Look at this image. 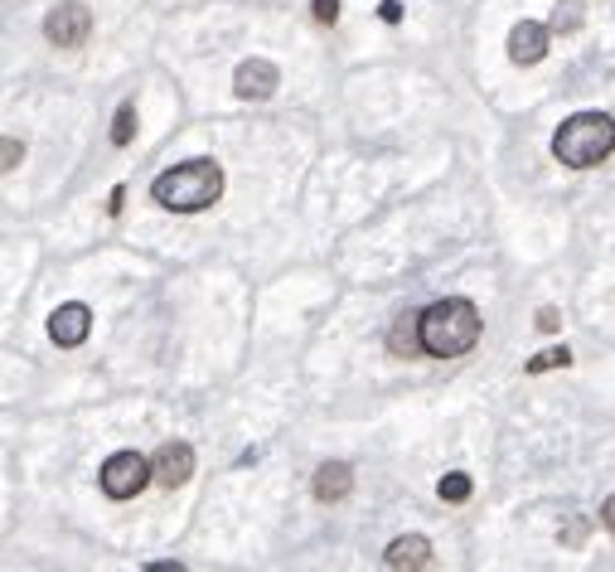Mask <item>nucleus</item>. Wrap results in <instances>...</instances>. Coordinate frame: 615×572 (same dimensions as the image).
I'll list each match as a JSON object with an SVG mask.
<instances>
[{
  "instance_id": "1",
  "label": "nucleus",
  "mask_w": 615,
  "mask_h": 572,
  "mask_svg": "<svg viewBox=\"0 0 615 572\" xmlns=\"http://www.w3.org/2000/svg\"><path fill=\"white\" fill-rule=\"evenodd\" d=\"M151 199L170 214H199L224 199V165L218 161H184L165 175H155Z\"/></svg>"
},
{
  "instance_id": "2",
  "label": "nucleus",
  "mask_w": 615,
  "mask_h": 572,
  "mask_svg": "<svg viewBox=\"0 0 615 572\" xmlns=\"http://www.w3.org/2000/svg\"><path fill=\"white\" fill-rule=\"evenodd\" d=\"M479 331H485V321H479L475 301H465V296H446L422 311V349L432 359L471 355L479 345Z\"/></svg>"
},
{
  "instance_id": "3",
  "label": "nucleus",
  "mask_w": 615,
  "mask_h": 572,
  "mask_svg": "<svg viewBox=\"0 0 615 572\" xmlns=\"http://www.w3.org/2000/svg\"><path fill=\"white\" fill-rule=\"evenodd\" d=\"M615 151V121L606 112H576L558 127L552 137V155L572 170H592Z\"/></svg>"
},
{
  "instance_id": "4",
  "label": "nucleus",
  "mask_w": 615,
  "mask_h": 572,
  "mask_svg": "<svg viewBox=\"0 0 615 572\" xmlns=\"http://www.w3.org/2000/svg\"><path fill=\"white\" fill-rule=\"evenodd\" d=\"M97 481H102L107 500H137L145 485L155 481V466L141 452H117V456L102 461V476H97Z\"/></svg>"
},
{
  "instance_id": "5",
  "label": "nucleus",
  "mask_w": 615,
  "mask_h": 572,
  "mask_svg": "<svg viewBox=\"0 0 615 572\" xmlns=\"http://www.w3.org/2000/svg\"><path fill=\"white\" fill-rule=\"evenodd\" d=\"M44 34H48V44H58V48H78L93 34V10L83 6V0H58L44 15Z\"/></svg>"
},
{
  "instance_id": "6",
  "label": "nucleus",
  "mask_w": 615,
  "mask_h": 572,
  "mask_svg": "<svg viewBox=\"0 0 615 572\" xmlns=\"http://www.w3.org/2000/svg\"><path fill=\"white\" fill-rule=\"evenodd\" d=\"M88 335H93V311L83 301H64V306L48 315V339L58 349H78Z\"/></svg>"
},
{
  "instance_id": "7",
  "label": "nucleus",
  "mask_w": 615,
  "mask_h": 572,
  "mask_svg": "<svg viewBox=\"0 0 615 572\" xmlns=\"http://www.w3.org/2000/svg\"><path fill=\"white\" fill-rule=\"evenodd\" d=\"M233 88H238V97H248V102H267L281 88V68L272 58H242L238 73H233Z\"/></svg>"
},
{
  "instance_id": "8",
  "label": "nucleus",
  "mask_w": 615,
  "mask_h": 572,
  "mask_svg": "<svg viewBox=\"0 0 615 572\" xmlns=\"http://www.w3.org/2000/svg\"><path fill=\"white\" fill-rule=\"evenodd\" d=\"M151 466H155V481L165 485V490H175V485H184L194 476V446L190 442H165L151 456Z\"/></svg>"
},
{
  "instance_id": "9",
  "label": "nucleus",
  "mask_w": 615,
  "mask_h": 572,
  "mask_svg": "<svg viewBox=\"0 0 615 572\" xmlns=\"http://www.w3.org/2000/svg\"><path fill=\"white\" fill-rule=\"evenodd\" d=\"M548 24H538V20H519L509 30V58L514 64H524V68H533V64H543V54H548Z\"/></svg>"
},
{
  "instance_id": "10",
  "label": "nucleus",
  "mask_w": 615,
  "mask_h": 572,
  "mask_svg": "<svg viewBox=\"0 0 615 572\" xmlns=\"http://www.w3.org/2000/svg\"><path fill=\"white\" fill-rule=\"evenodd\" d=\"M388 568L392 572H422L427 563H432V543L422 539V533H402V539L388 543Z\"/></svg>"
},
{
  "instance_id": "11",
  "label": "nucleus",
  "mask_w": 615,
  "mask_h": 572,
  "mask_svg": "<svg viewBox=\"0 0 615 572\" xmlns=\"http://www.w3.org/2000/svg\"><path fill=\"white\" fill-rule=\"evenodd\" d=\"M349 490H354V471L344 466V461H325V466L315 471V500L320 505H335Z\"/></svg>"
},
{
  "instance_id": "12",
  "label": "nucleus",
  "mask_w": 615,
  "mask_h": 572,
  "mask_svg": "<svg viewBox=\"0 0 615 572\" xmlns=\"http://www.w3.org/2000/svg\"><path fill=\"white\" fill-rule=\"evenodd\" d=\"M388 349H392V355H402V359L427 355V349H422V311H417V315H398V325H392V335H388Z\"/></svg>"
},
{
  "instance_id": "13",
  "label": "nucleus",
  "mask_w": 615,
  "mask_h": 572,
  "mask_svg": "<svg viewBox=\"0 0 615 572\" xmlns=\"http://www.w3.org/2000/svg\"><path fill=\"white\" fill-rule=\"evenodd\" d=\"M436 490H441V500H446V505H461V500H471L475 485H471V476H465V471H451V476L441 481Z\"/></svg>"
},
{
  "instance_id": "14",
  "label": "nucleus",
  "mask_w": 615,
  "mask_h": 572,
  "mask_svg": "<svg viewBox=\"0 0 615 572\" xmlns=\"http://www.w3.org/2000/svg\"><path fill=\"white\" fill-rule=\"evenodd\" d=\"M568 364H572V349H568V345H558V349H543V355H533V359H528V374L568 369Z\"/></svg>"
},
{
  "instance_id": "15",
  "label": "nucleus",
  "mask_w": 615,
  "mask_h": 572,
  "mask_svg": "<svg viewBox=\"0 0 615 572\" xmlns=\"http://www.w3.org/2000/svg\"><path fill=\"white\" fill-rule=\"evenodd\" d=\"M131 137H137V107L121 102L117 107V121H112V145H131Z\"/></svg>"
},
{
  "instance_id": "16",
  "label": "nucleus",
  "mask_w": 615,
  "mask_h": 572,
  "mask_svg": "<svg viewBox=\"0 0 615 572\" xmlns=\"http://www.w3.org/2000/svg\"><path fill=\"white\" fill-rule=\"evenodd\" d=\"M576 24H582V0H558V15H552L548 30H558V34H572Z\"/></svg>"
},
{
  "instance_id": "17",
  "label": "nucleus",
  "mask_w": 615,
  "mask_h": 572,
  "mask_svg": "<svg viewBox=\"0 0 615 572\" xmlns=\"http://www.w3.org/2000/svg\"><path fill=\"white\" fill-rule=\"evenodd\" d=\"M315 20L320 24H335L339 20V0H315Z\"/></svg>"
},
{
  "instance_id": "18",
  "label": "nucleus",
  "mask_w": 615,
  "mask_h": 572,
  "mask_svg": "<svg viewBox=\"0 0 615 572\" xmlns=\"http://www.w3.org/2000/svg\"><path fill=\"white\" fill-rule=\"evenodd\" d=\"M24 155V145L15 141V137H6V170H15V161Z\"/></svg>"
},
{
  "instance_id": "19",
  "label": "nucleus",
  "mask_w": 615,
  "mask_h": 572,
  "mask_svg": "<svg viewBox=\"0 0 615 572\" xmlns=\"http://www.w3.org/2000/svg\"><path fill=\"white\" fill-rule=\"evenodd\" d=\"M558 311H552V306H543V311H538V331H558Z\"/></svg>"
},
{
  "instance_id": "20",
  "label": "nucleus",
  "mask_w": 615,
  "mask_h": 572,
  "mask_svg": "<svg viewBox=\"0 0 615 572\" xmlns=\"http://www.w3.org/2000/svg\"><path fill=\"white\" fill-rule=\"evenodd\" d=\"M378 15H384L388 24H398L402 20V6H398V0H384V6H378Z\"/></svg>"
},
{
  "instance_id": "21",
  "label": "nucleus",
  "mask_w": 615,
  "mask_h": 572,
  "mask_svg": "<svg viewBox=\"0 0 615 572\" xmlns=\"http://www.w3.org/2000/svg\"><path fill=\"white\" fill-rule=\"evenodd\" d=\"M601 525H606V529L615 533V495H611V500H606V505H601Z\"/></svg>"
},
{
  "instance_id": "22",
  "label": "nucleus",
  "mask_w": 615,
  "mask_h": 572,
  "mask_svg": "<svg viewBox=\"0 0 615 572\" xmlns=\"http://www.w3.org/2000/svg\"><path fill=\"white\" fill-rule=\"evenodd\" d=\"M145 572H184V563H175V558H165V563H145Z\"/></svg>"
}]
</instances>
